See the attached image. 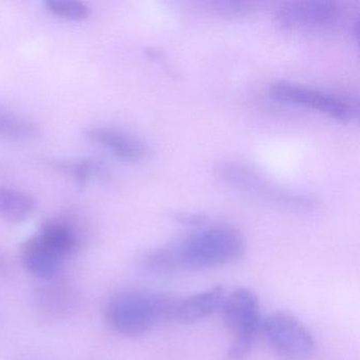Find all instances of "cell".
Returning a JSON list of instances; mask_svg holds the SVG:
<instances>
[{
	"instance_id": "cell-1",
	"label": "cell",
	"mask_w": 360,
	"mask_h": 360,
	"mask_svg": "<svg viewBox=\"0 0 360 360\" xmlns=\"http://www.w3.org/2000/svg\"><path fill=\"white\" fill-rule=\"evenodd\" d=\"M174 300L150 290H121L107 301L105 318L111 328L123 336H142L158 324L170 321Z\"/></svg>"
},
{
	"instance_id": "cell-2",
	"label": "cell",
	"mask_w": 360,
	"mask_h": 360,
	"mask_svg": "<svg viewBox=\"0 0 360 360\" xmlns=\"http://www.w3.org/2000/svg\"><path fill=\"white\" fill-rule=\"evenodd\" d=\"M176 242L180 269L205 271L235 263L245 250L241 233L227 225L201 229Z\"/></svg>"
},
{
	"instance_id": "cell-3",
	"label": "cell",
	"mask_w": 360,
	"mask_h": 360,
	"mask_svg": "<svg viewBox=\"0 0 360 360\" xmlns=\"http://www.w3.org/2000/svg\"><path fill=\"white\" fill-rule=\"evenodd\" d=\"M214 170L226 184L265 203L292 210H309L315 206L313 198L284 188L245 164L222 162Z\"/></svg>"
},
{
	"instance_id": "cell-4",
	"label": "cell",
	"mask_w": 360,
	"mask_h": 360,
	"mask_svg": "<svg viewBox=\"0 0 360 360\" xmlns=\"http://www.w3.org/2000/svg\"><path fill=\"white\" fill-rule=\"evenodd\" d=\"M219 313L233 337L227 357L229 360L244 359L250 355L261 332L263 319L258 297L248 288H237L225 296Z\"/></svg>"
},
{
	"instance_id": "cell-5",
	"label": "cell",
	"mask_w": 360,
	"mask_h": 360,
	"mask_svg": "<svg viewBox=\"0 0 360 360\" xmlns=\"http://www.w3.org/2000/svg\"><path fill=\"white\" fill-rule=\"evenodd\" d=\"M261 332L271 349L284 360L307 359L315 349L313 335L290 314H271L263 319Z\"/></svg>"
},
{
	"instance_id": "cell-6",
	"label": "cell",
	"mask_w": 360,
	"mask_h": 360,
	"mask_svg": "<svg viewBox=\"0 0 360 360\" xmlns=\"http://www.w3.org/2000/svg\"><path fill=\"white\" fill-rule=\"evenodd\" d=\"M269 92L274 100L307 107L339 121L354 119L358 112L355 103L349 98L294 82H275L269 86Z\"/></svg>"
},
{
	"instance_id": "cell-7",
	"label": "cell",
	"mask_w": 360,
	"mask_h": 360,
	"mask_svg": "<svg viewBox=\"0 0 360 360\" xmlns=\"http://www.w3.org/2000/svg\"><path fill=\"white\" fill-rule=\"evenodd\" d=\"M343 9L332 0H296L281 4L274 14L276 24L286 30H324L337 26Z\"/></svg>"
},
{
	"instance_id": "cell-8",
	"label": "cell",
	"mask_w": 360,
	"mask_h": 360,
	"mask_svg": "<svg viewBox=\"0 0 360 360\" xmlns=\"http://www.w3.org/2000/svg\"><path fill=\"white\" fill-rule=\"evenodd\" d=\"M225 294L222 286H214L183 299H176L170 315V322L193 324L220 311Z\"/></svg>"
},
{
	"instance_id": "cell-9",
	"label": "cell",
	"mask_w": 360,
	"mask_h": 360,
	"mask_svg": "<svg viewBox=\"0 0 360 360\" xmlns=\"http://www.w3.org/2000/svg\"><path fill=\"white\" fill-rule=\"evenodd\" d=\"M85 136L88 140L105 147L113 155L125 161H141L149 153L146 143L126 130L96 126L88 128Z\"/></svg>"
},
{
	"instance_id": "cell-10",
	"label": "cell",
	"mask_w": 360,
	"mask_h": 360,
	"mask_svg": "<svg viewBox=\"0 0 360 360\" xmlns=\"http://www.w3.org/2000/svg\"><path fill=\"white\" fill-rule=\"evenodd\" d=\"M22 266L34 277L51 280L60 271L63 260L41 241L37 235L25 240L20 246Z\"/></svg>"
},
{
	"instance_id": "cell-11",
	"label": "cell",
	"mask_w": 360,
	"mask_h": 360,
	"mask_svg": "<svg viewBox=\"0 0 360 360\" xmlns=\"http://www.w3.org/2000/svg\"><path fill=\"white\" fill-rule=\"evenodd\" d=\"M37 235L63 261L75 254L79 248V233L70 222L62 219L44 223Z\"/></svg>"
},
{
	"instance_id": "cell-12",
	"label": "cell",
	"mask_w": 360,
	"mask_h": 360,
	"mask_svg": "<svg viewBox=\"0 0 360 360\" xmlns=\"http://www.w3.org/2000/svg\"><path fill=\"white\" fill-rule=\"evenodd\" d=\"M37 207L34 198L24 191L0 186V219L22 223L30 218Z\"/></svg>"
},
{
	"instance_id": "cell-13",
	"label": "cell",
	"mask_w": 360,
	"mask_h": 360,
	"mask_svg": "<svg viewBox=\"0 0 360 360\" xmlns=\"http://www.w3.org/2000/svg\"><path fill=\"white\" fill-rule=\"evenodd\" d=\"M143 271L151 275H169L180 269L176 241L147 252L141 261Z\"/></svg>"
},
{
	"instance_id": "cell-14",
	"label": "cell",
	"mask_w": 360,
	"mask_h": 360,
	"mask_svg": "<svg viewBox=\"0 0 360 360\" xmlns=\"http://www.w3.org/2000/svg\"><path fill=\"white\" fill-rule=\"evenodd\" d=\"M39 134V126L34 122L12 111L0 108V136L24 141L35 138Z\"/></svg>"
},
{
	"instance_id": "cell-15",
	"label": "cell",
	"mask_w": 360,
	"mask_h": 360,
	"mask_svg": "<svg viewBox=\"0 0 360 360\" xmlns=\"http://www.w3.org/2000/svg\"><path fill=\"white\" fill-rule=\"evenodd\" d=\"M45 6L52 15L73 22L87 20L90 15L89 7L77 0H48Z\"/></svg>"
},
{
	"instance_id": "cell-16",
	"label": "cell",
	"mask_w": 360,
	"mask_h": 360,
	"mask_svg": "<svg viewBox=\"0 0 360 360\" xmlns=\"http://www.w3.org/2000/svg\"><path fill=\"white\" fill-rule=\"evenodd\" d=\"M214 6V10L216 12H219L221 14H239L244 13L245 11H248V8H250V4L248 3H238V1H229V3H224V1H221V3H214L212 4Z\"/></svg>"
}]
</instances>
